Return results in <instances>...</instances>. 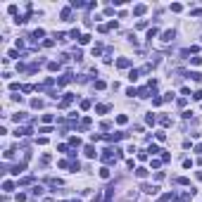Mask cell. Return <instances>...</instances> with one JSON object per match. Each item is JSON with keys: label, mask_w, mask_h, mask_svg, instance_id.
Masks as SVG:
<instances>
[{"label": "cell", "mask_w": 202, "mask_h": 202, "mask_svg": "<svg viewBox=\"0 0 202 202\" xmlns=\"http://www.w3.org/2000/svg\"><path fill=\"white\" fill-rule=\"evenodd\" d=\"M74 102V93H67V95L62 98V100H59V107H62V110H64V107H69Z\"/></svg>", "instance_id": "cell-1"}, {"label": "cell", "mask_w": 202, "mask_h": 202, "mask_svg": "<svg viewBox=\"0 0 202 202\" xmlns=\"http://www.w3.org/2000/svg\"><path fill=\"white\" fill-rule=\"evenodd\" d=\"M117 67H119V69H129V67H131V59L129 57H119L117 59Z\"/></svg>", "instance_id": "cell-2"}, {"label": "cell", "mask_w": 202, "mask_h": 202, "mask_svg": "<svg viewBox=\"0 0 202 202\" xmlns=\"http://www.w3.org/2000/svg\"><path fill=\"white\" fill-rule=\"evenodd\" d=\"M45 183H48L50 188H59V185H62V181L55 178V176H48V178H45Z\"/></svg>", "instance_id": "cell-3"}, {"label": "cell", "mask_w": 202, "mask_h": 202, "mask_svg": "<svg viewBox=\"0 0 202 202\" xmlns=\"http://www.w3.org/2000/svg\"><path fill=\"white\" fill-rule=\"evenodd\" d=\"M174 38H176V31H164L162 33V40H164V43H171Z\"/></svg>", "instance_id": "cell-4"}, {"label": "cell", "mask_w": 202, "mask_h": 202, "mask_svg": "<svg viewBox=\"0 0 202 202\" xmlns=\"http://www.w3.org/2000/svg\"><path fill=\"white\" fill-rule=\"evenodd\" d=\"M83 152H86V157H90V159H93V157H98V150H95L93 145H86V147H83Z\"/></svg>", "instance_id": "cell-5"}, {"label": "cell", "mask_w": 202, "mask_h": 202, "mask_svg": "<svg viewBox=\"0 0 202 202\" xmlns=\"http://www.w3.org/2000/svg\"><path fill=\"white\" fill-rule=\"evenodd\" d=\"M143 190H145V193H150V195H154V193L159 190V185H150V183H143Z\"/></svg>", "instance_id": "cell-6"}, {"label": "cell", "mask_w": 202, "mask_h": 202, "mask_svg": "<svg viewBox=\"0 0 202 202\" xmlns=\"http://www.w3.org/2000/svg\"><path fill=\"white\" fill-rule=\"evenodd\" d=\"M43 36H45V31H43V29H36V31L31 33V40H40Z\"/></svg>", "instance_id": "cell-7"}, {"label": "cell", "mask_w": 202, "mask_h": 202, "mask_svg": "<svg viewBox=\"0 0 202 202\" xmlns=\"http://www.w3.org/2000/svg\"><path fill=\"white\" fill-rule=\"evenodd\" d=\"M3 190L5 193H12V190H15V183H12V181H3Z\"/></svg>", "instance_id": "cell-8"}, {"label": "cell", "mask_w": 202, "mask_h": 202, "mask_svg": "<svg viewBox=\"0 0 202 202\" xmlns=\"http://www.w3.org/2000/svg\"><path fill=\"white\" fill-rule=\"evenodd\" d=\"M145 12H147V7H145V5H136V7H133V15H145Z\"/></svg>", "instance_id": "cell-9"}, {"label": "cell", "mask_w": 202, "mask_h": 202, "mask_svg": "<svg viewBox=\"0 0 202 202\" xmlns=\"http://www.w3.org/2000/svg\"><path fill=\"white\" fill-rule=\"evenodd\" d=\"M188 76H190V79L195 81V83H202V74H200V71H190Z\"/></svg>", "instance_id": "cell-10"}, {"label": "cell", "mask_w": 202, "mask_h": 202, "mask_svg": "<svg viewBox=\"0 0 202 202\" xmlns=\"http://www.w3.org/2000/svg\"><path fill=\"white\" fill-rule=\"evenodd\" d=\"M136 176L138 178H145L147 176V169H145V166H138V169H136Z\"/></svg>", "instance_id": "cell-11"}, {"label": "cell", "mask_w": 202, "mask_h": 202, "mask_svg": "<svg viewBox=\"0 0 202 202\" xmlns=\"http://www.w3.org/2000/svg\"><path fill=\"white\" fill-rule=\"evenodd\" d=\"M62 19H64V22H69V19H71V7H64L62 10Z\"/></svg>", "instance_id": "cell-12"}, {"label": "cell", "mask_w": 202, "mask_h": 202, "mask_svg": "<svg viewBox=\"0 0 202 202\" xmlns=\"http://www.w3.org/2000/svg\"><path fill=\"white\" fill-rule=\"evenodd\" d=\"M88 126H90V119H88V117H86V119H81V124H79V129H81V131H86Z\"/></svg>", "instance_id": "cell-13"}, {"label": "cell", "mask_w": 202, "mask_h": 202, "mask_svg": "<svg viewBox=\"0 0 202 202\" xmlns=\"http://www.w3.org/2000/svg\"><path fill=\"white\" fill-rule=\"evenodd\" d=\"M138 76H140V69H131L129 71V79L131 81H138Z\"/></svg>", "instance_id": "cell-14"}, {"label": "cell", "mask_w": 202, "mask_h": 202, "mask_svg": "<svg viewBox=\"0 0 202 202\" xmlns=\"http://www.w3.org/2000/svg\"><path fill=\"white\" fill-rule=\"evenodd\" d=\"M48 164H50V154H43L40 162H38V166H48Z\"/></svg>", "instance_id": "cell-15"}, {"label": "cell", "mask_w": 202, "mask_h": 202, "mask_svg": "<svg viewBox=\"0 0 202 202\" xmlns=\"http://www.w3.org/2000/svg\"><path fill=\"white\" fill-rule=\"evenodd\" d=\"M157 33H159V29H157V26H152V29L147 31V40H152L154 36H157Z\"/></svg>", "instance_id": "cell-16"}, {"label": "cell", "mask_w": 202, "mask_h": 202, "mask_svg": "<svg viewBox=\"0 0 202 202\" xmlns=\"http://www.w3.org/2000/svg\"><path fill=\"white\" fill-rule=\"evenodd\" d=\"M100 178H102V181L110 178V169H107V166H102V169H100Z\"/></svg>", "instance_id": "cell-17"}, {"label": "cell", "mask_w": 202, "mask_h": 202, "mask_svg": "<svg viewBox=\"0 0 202 202\" xmlns=\"http://www.w3.org/2000/svg\"><path fill=\"white\" fill-rule=\"evenodd\" d=\"M31 107H33V110H40V107H43V100H31Z\"/></svg>", "instance_id": "cell-18"}, {"label": "cell", "mask_w": 202, "mask_h": 202, "mask_svg": "<svg viewBox=\"0 0 202 202\" xmlns=\"http://www.w3.org/2000/svg\"><path fill=\"white\" fill-rule=\"evenodd\" d=\"M93 86H95V88H98V90H105V86H107V83H105V81H102V79H98V81H95V83H93Z\"/></svg>", "instance_id": "cell-19"}, {"label": "cell", "mask_w": 202, "mask_h": 202, "mask_svg": "<svg viewBox=\"0 0 202 202\" xmlns=\"http://www.w3.org/2000/svg\"><path fill=\"white\" fill-rule=\"evenodd\" d=\"M107 110H110V105H98V107H95V112H98V114H105Z\"/></svg>", "instance_id": "cell-20"}, {"label": "cell", "mask_w": 202, "mask_h": 202, "mask_svg": "<svg viewBox=\"0 0 202 202\" xmlns=\"http://www.w3.org/2000/svg\"><path fill=\"white\" fill-rule=\"evenodd\" d=\"M12 119H15V121H24V119H26V112H17Z\"/></svg>", "instance_id": "cell-21"}, {"label": "cell", "mask_w": 202, "mask_h": 202, "mask_svg": "<svg viewBox=\"0 0 202 202\" xmlns=\"http://www.w3.org/2000/svg\"><path fill=\"white\" fill-rule=\"evenodd\" d=\"M69 38H79V40H81V31H79V29H71V31H69Z\"/></svg>", "instance_id": "cell-22"}, {"label": "cell", "mask_w": 202, "mask_h": 202, "mask_svg": "<svg viewBox=\"0 0 202 202\" xmlns=\"http://www.w3.org/2000/svg\"><path fill=\"white\" fill-rule=\"evenodd\" d=\"M48 69L50 71H59V62H48Z\"/></svg>", "instance_id": "cell-23"}, {"label": "cell", "mask_w": 202, "mask_h": 202, "mask_svg": "<svg viewBox=\"0 0 202 202\" xmlns=\"http://www.w3.org/2000/svg\"><path fill=\"white\" fill-rule=\"evenodd\" d=\"M126 121H129V117H126V114H119V117H117V124H121V126H124Z\"/></svg>", "instance_id": "cell-24"}, {"label": "cell", "mask_w": 202, "mask_h": 202, "mask_svg": "<svg viewBox=\"0 0 202 202\" xmlns=\"http://www.w3.org/2000/svg\"><path fill=\"white\" fill-rule=\"evenodd\" d=\"M176 183H181V185H190V178H185V176H181V178H176Z\"/></svg>", "instance_id": "cell-25"}, {"label": "cell", "mask_w": 202, "mask_h": 202, "mask_svg": "<svg viewBox=\"0 0 202 202\" xmlns=\"http://www.w3.org/2000/svg\"><path fill=\"white\" fill-rule=\"evenodd\" d=\"M145 121H147L150 126H154V121H157V117H154V114H147V117H145Z\"/></svg>", "instance_id": "cell-26"}, {"label": "cell", "mask_w": 202, "mask_h": 202, "mask_svg": "<svg viewBox=\"0 0 202 202\" xmlns=\"http://www.w3.org/2000/svg\"><path fill=\"white\" fill-rule=\"evenodd\" d=\"M147 152H150V154H157V152H162V150H159L157 145H152V143H150V147H147Z\"/></svg>", "instance_id": "cell-27"}, {"label": "cell", "mask_w": 202, "mask_h": 202, "mask_svg": "<svg viewBox=\"0 0 202 202\" xmlns=\"http://www.w3.org/2000/svg\"><path fill=\"white\" fill-rule=\"evenodd\" d=\"M159 124H162V126H169L171 119H169V117H159Z\"/></svg>", "instance_id": "cell-28"}, {"label": "cell", "mask_w": 202, "mask_h": 202, "mask_svg": "<svg viewBox=\"0 0 202 202\" xmlns=\"http://www.w3.org/2000/svg\"><path fill=\"white\" fill-rule=\"evenodd\" d=\"M31 193H33V195H43V185H33Z\"/></svg>", "instance_id": "cell-29"}, {"label": "cell", "mask_w": 202, "mask_h": 202, "mask_svg": "<svg viewBox=\"0 0 202 202\" xmlns=\"http://www.w3.org/2000/svg\"><path fill=\"white\" fill-rule=\"evenodd\" d=\"M157 140H159V143H164V140H166V133L164 131H157Z\"/></svg>", "instance_id": "cell-30"}, {"label": "cell", "mask_w": 202, "mask_h": 202, "mask_svg": "<svg viewBox=\"0 0 202 202\" xmlns=\"http://www.w3.org/2000/svg\"><path fill=\"white\" fill-rule=\"evenodd\" d=\"M79 43H81V45H86V43H90V36H88V33H86V36H81V40H79Z\"/></svg>", "instance_id": "cell-31"}, {"label": "cell", "mask_w": 202, "mask_h": 202, "mask_svg": "<svg viewBox=\"0 0 202 202\" xmlns=\"http://www.w3.org/2000/svg\"><path fill=\"white\" fill-rule=\"evenodd\" d=\"M29 183H33V178L29 176V178H22V181H19V185H29Z\"/></svg>", "instance_id": "cell-32"}, {"label": "cell", "mask_w": 202, "mask_h": 202, "mask_svg": "<svg viewBox=\"0 0 202 202\" xmlns=\"http://www.w3.org/2000/svg\"><path fill=\"white\" fill-rule=\"evenodd\" d=\"M190 15H193V17H200V15H202V10H200V7H193V10H190Z\"/></svg>", "instance_id": "cell-33"}, {"label": "cell", "mask_w": 202, "mask_h": 202, "mask_svg": "<svg viewBox=\"0 0 202 202\" xmlns=\"http://www.w3.org/2000/svg\"><path fill=\"white\" fill-rule=\"evenodd\" d=\"M43 45H45V48H52V45H55V40L48 38V40H43Z\"/></svg>", "instance_id": "cell-34"}, {"label": "cell", "mask_w": 202, "mask_h": 202, "mask_svg": "<svg viewBox=\"0 0 202 202\" xmlns=\"http://www.w3.org/2000/svg\"><path fill=\"white\" fill-rule=\"evenodd\" d=\"M52 119H55V117H52V114H43V121H45V124H50Z\"/></svg>", "instance_id": "cell-35"}, {"label": "cell", "mask_w": 202, "mask_h": 202, "mask_svg": "<svg viewBox=\"0 0 202 202\" xmlns=\"http://www.w3.org/2000/svg\"><path fill=\"white\" fill-rule=\"evenodd\" d=\"M181 10H183V7H181L178 3H174V5H171V12H181Z\"/></svg>", "instance_id": "cell-36"}, {"label": "cell", "mask_w": 202, "mask_h": 202, "mask_svg": "<svg viewBox=\"0 0 202 202\" xmlns=\"http://www.w3.org/2000/svg\"><path fill=\"white\" fill-rule=\"evenodd\" d=\"M22 90H24V93H31V90H33V86H31V83H26V86H22Z\"/></svg>", "instance_id": "cell-37"}, {"label": "cell", "mask_w": 202, "mask_h": 202, "mask_svg": "<svg viewBox=\"0 0 202 202\" xmlns=\"http://www.w3.org/2000/svg\"><path fill=\"white\" fill-rule=\"evenodd\" d=\"M162 100H164V98H152V105H154V107H159V105H162Z\"/></svg>", "instance_id": "cell-38"}, {"label": "cell", "mask_w": 202, "mask_h": 202, "mask_svg": "<svg viewBox=\"0 0 202 202\" xmlns=\"http://www.w3.org/2000/svg\"><path fill=\"white\" fill-rule=\"evenodd\" d=\"M71 145H76V147H79V145H81V138H79V136H74V138H71Z\"/></svg>", "instance_id": "cell-39"}, {"label": "cell", "mask_w": 202, "mask_h": 202, "mask_svg": "<svg viewBox=\"0 0 202 202\" xmlns=\"http://www.w3.org/2000/svg\"><path fill=\"white\" fill-rule=\"evenodd\" d=\"M193 100H202V90H195L193 93Z\"/></svg>", "instance_id": "cell-40"}, {"label": "cell", "mask_w": 202, "mask_h": 202, "mask_svg": "<svg viewBox=\"0 0 202 202\" xmlns=\"http://www.w3.org/2000/svg\"><path fill=\"white\" fill-rule=\"evenodd\" d=\"M195 152H197V154H202V143H197V145H195Z\"/></svg>", "instance_id": "cell-41"}, {"label": "cell", "mask_w": 202, "mask_h": 202, "mask_svg": "<svg viewBox=\"0 0 202 202\" xmlns=\"http://www.w3.org/2000/svg\"><path fill=\"white\" fill-rule=\"evenodd\" d=\"M195 178H197V181H202V171H197V174H195Z\"/></svg>", "instance_id": "cell-42"}, {"label": "cell", "mask_w": 202, "mask_h": 202, "mask_svg": "<svg viewBox=\"0 0 202 202\" xmlns=\"http://www.w3.org/2000/svg\"><path fill=\"white\" fill-rule=\"evenodd\" d=\"M200 164H202V159H200Z\"/></svg>", "instance_id": "cell-43"}]
</instances>
